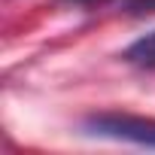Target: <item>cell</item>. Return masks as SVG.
I'll return each mask as SVG.
<instances>
[{"instance_id": "obj_3", "label": "cell", "mask_w": 155, "mask_h": 155, "mask_svg": "<svg viewBox=\"0 0 155 155\" xmlns=\"http://www.w3.org/2000/svg\"><path fill=\"white\" fill-rule=\"evenodd\" d=\"M131 12H155V0H122Z\"/></svg>"}, {"instance_id": "obj_1", "label": "cell", "mask_w": 155, "mask_h": 155, "mask_svg": "<svg viewBox=\"0 0 155 155\" xmlns=\"http://www.w3.org/2000/svg\"><path fill=\"white\" fill-rule=\"evenodd\" d=\"M85 134L91 137H107V140H122V143H137L155 149V119L146 116H128V113H97L82 122Z\"/></svg>"}, {"instance_id": "obj_2", "label": "cell", "mask_w": 155, "mask_h": 155, "mask_svg": "<svg viewBox=\"0 0 155 155\" xmlns=\"http://www.w3.org/2000/svg\"><path fill=\"white\" fill-rule=\"evenodd\" d=\"M125 61L137 64V67H155V31L140 37L137 43H131L125 49Z\"/></svg>"}, {"instance_id": "obj_4", "label": "cell", "mask_w": 155, "mask_h": 155, "mask_svg": "<svg viewBox=\"0 0 155 155\" xmlns=\"http://www.w3.org/2000/svg\"><path fill=\"white\" fill-rule=\"evenodd\" d=\"M64 3L82 6V9H94V6H104V3H110V0H64Z\"/></svg>"}]
</instances>
